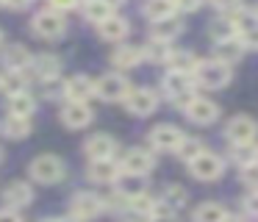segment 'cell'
Returning a JSON list of instances; mask_svg holds the SVG:
<instances>
[{"label":"cell","mask_w":258,"mask_h":222,"mask_svg":"<svg viewBox=\"0 0 258 222\" xmlns=\"http://www.w3.org/2000/svg\"><path fill=\"white\" fill-rule=\"evenodd\" d=\"M164 86V94L172 100L178 108H189L191 100H195V89H191V75L189 72H178V70H169L161 81Z\"/></svg>","instance_id":"6da1fadb"},{"label":"cell","mask_w":258,"mask_h":222,"mask_svg":"<svg viewBox=\"0 0 258 222\" xmlns=\"http://www.w3.org/2000/svg\"><path fill=\"white\" fill-rule=\"evenodd\" d=\"M230 78H233V72H230L228 64H222V61L211 59V61H200L195 70V81L200 83V86L206 89H222L230 83Z\"/></svg>","instance_id":"7a4b0ae2"},{"label":"cell","mask_w":258,"mask_h":222,"mask_svg":"<svg viewBox=\"0 0 258 222\" xmlns=\"http://www.w3.org/2000/svg\"><path fill=\"white\" fill-rule=\"evenodd\" d=\"M28 172H31V178H34V181H39V183H58L67 170H64V161L58 158V155L45 153V155H39V158L31 161Z\"/></svg>","instance_id":"3957f363"},{"label":"cell","mask_w":258,"mask_h":222,"mask_svg":"<svg viewBox=\"0 0 258 222\" xmlns=\"http://www.w3.org/2000/svg\"><path fill=\"white\" fill-rule=\"evenodd\" d=\"M95 89H97V97L100 100H108V103H117V100H125L131 94V83L125 75H119V72H108V75H103L100 81H95Z\"/></svg>","instance_id":"277c9868"},{"label":"cell","mask_w":258,"mask_h":222,"mask_svg":"<svg viewBox=\"0 0 258 222\" xmlns=\"http://www.w3.org/2000/svg\"><path fill=\"white\" fill-rule=\"evenodd\" d=\"M225 133H228V142L230 144H252L258 136V122L252 120V117H233V120L228 122V128H225Z\"/></svg>","instance_id":"5b68a950"},{"label":"cell","mask_w":258,"mask_h":222,"mask_svg":"<svg viewBox=\"0 0 258 222\" xmlns=\"http://www.w3.org/2000/svg\"><path fill=\"white\" fill-rule=\"evenodd\" d=\"M125 175H147V172L156 166V158L150 155V150H142V147H131L122 153V161H119Z\"/></svg>","instance_id":"8992f818"},{"label":"cell","mask_w":258,"mask_h":222,"mask_svg":"<svg viewBox=\"0 0 258 222\" xmlns=\"http://www.w3.org/2000/svg\"><path fill=\"white\" fill-rule=\"evenodd\" d=\"M156 105H158V94L153 92V89H145V86L131 89V94L125 97V108H128L134 117L153 114V111H156Z\"/></svg>","instance_id":"52a82bcc"},{"label":"cell","mask_w":258,"mask_h":222,"mask_svg":"<svg viewBox=\"0 0 258 222\" xmlns=\"http://www.w3.org/2000/svg\"><path fill=\"white\" fill-rule=\"evenodd\" d=\"M100 211H106V203H103V197H97V194H75L73 203H70V216H75V219L86 222L92 219V216H97Z\"/></svg>","instance_id":"ba28073f"},{"label":"cell","mask_w":258,"mask_h":222,"mask_svg":"<svg viewBox=\"0 0 258 222\" xmlns=\"http://www.w3.org/2000/svg\"><path fill=\"white\" fill-rule=\"evenodd\" d=\"M31 28H34V33H39V36L45 39H56L64 33V28H67V22H64V17L58 14V11H39V14L34 17V22H31Z\"/></svg>","instance_id":"9c48e42d"},{"label":"cell","mask_w":258,"mask_h":222,"mask_svg":"<svg viewBox=\"0 0 258 222\" xmlns=\"http://www.w3.org/2000/svg\"><path fill=\"white\" fill-rule=\"evenodd\" d=\"M189 166H191V175H195L197 181H217L225 170V161L219 158L217 153H203V155H197Z\"/></svg>","instance_id":"30bf717a"},{"label":"cell","mask_w":258,"mask_h":222,"mask_svg":"<svg viewBox=\"0 0 258 222\" xmlns=\"http://www.w3.org/2000/svg\"><path fill=\"white\" fill-rule=\"evenodd\" d=\"M183 142V133L175 125H156L150 131V144L156 150H178Z\"/></svg>","instance_id":"8fae6325"},{"label":"cell","mask_w":258,"mask_h":222,"mask_svg":"<svg viewBox=\"0 0 258 222\" xmlns=\"http://www.w3.org/2000/svg\"><path fill=\"white\" fill-rule=\"evenodd\" d=\"M84 150H86V155H89V161H103V158H111V155L117 153V142H114L108 133H95V136L86 139Z\"/></svg>","instance_id":"7c38bea8"},{"label":"cell","mask_w":258,"mask_h":222,"mask_svg":"<svg viewBox=\"0 0 258 222\" xmlns=\"http://www.w3.org/2000/svg\"><path fill=\"white\" fill-rule=\"evenodd\" d=\"M86 175H89V181H95V183H114V181H119V175H122V166H119L114 158L89 161Z\"/></svg>","instance_id":"4fadbf2b"},{"label":"cell","mask_w":258,"mask_h":222,"mask_svg":"<svg viewBox=\"0 0 258 222\" xmlns=\"http://www.w3.org/2000/svg\"><path fill=\"white\" fill-rule=\"evenodd\" d=\"M183 114L189 117L191 122H197V125H208V122H214L219 117V105L211 103L208 97H195Z\"/></svg>","instance_id":"5bb4252c"},{"label":"cell","mask_w":258,"mask_h":222,"mask_svg":"<svg viewBox=\"0 0 258 222\" xmlns=\"http://www.w3.org/2000/svg\"><path fill=\"white\" fill-rule=\"evenodd\" d=\"M64 94H67L73 103H86L92 94H97V89H95V81H92L89 75H75L64 83Z\"/></svg>","instance_id":"9a60e30c"},{"label":"cell","mask_w":258,"mask_h":222,"mask_svg":"<svg viewBox=\"0 0 258 222\" xmlns=\"http://www.w3.org/2000/svg\"><path fill=\"white\" fill-rule=\"evenodd\" d=\"M3 200H6V208H25V205H31V200H34V192H31L28 183L14 181L3 189Z\"/></svg>","instance_id":"2e32d148"},{"label":"cell","mask_w":258,"mask_h":222,"mask_svg":"<svg viewBox=\"0 0 258 222\" xmlns=\"http://www.w3.org/2000/svg\"><path fill=\"white\" fill-rule=\"evenodd\" d=\"M61 122L67 128H86L92 122V108L86 103H73V100H70L61 108Z\"/></svg>","instance_id":"e0dca14e"},{"label":"cell","mask_w":258,"mask_h":222,"mask_svg":"<svg viewBox=\"0 0 258 222\" xmlns=\"http://www.w3.org/2000/svg\"><path fill=\"white\" fill-rule=\"evenodd\" d=\"M31 70H34V75L42 78V81H53V78L61 72V61H58V56H53V53H42V56H34Z\"/></svg>","instance_id":"ac0fdd59"},{"label":"cell","mask_w":258,"mask_h":222,"mask_svg":"<svg viewBox=\"0 0 258 222\" xmlns=\"http://www.w3.org/2000/svg\"><path fill=\"white\" fill-rule=\"evenodd\" d=\"M142 59H145V53H142V47H136V44H119L111 53V64L119 67V70H131V67H136Z\"/></svg>","instance_id":"d6986e66"},{"label":"cell","mask_w":258,"mask_h":222,"mask_svg":"<svg viewBox=\"0 0 258 222\" xmlns=\"http://www.w3.org/2000/svg\"><path fill=\"white\" fill-rule=\"evenodd\" d=\"M244 44H241V39H228V42H217V47H214V59L222 61V64H236V61L244 56Z\"/></svg>","instance_id":"ffe728a7"},{"label":"cell","mask_w":258,"mask_h":222,"mask_svg":"<svg viewBox=\"0 0 258 222\" xmlns=\"http://www.w3.org/2000/svg\"><path fill=\"white\" fill-rule=\"evenodd\" d=\"M3 64H6V70H20L23 72L25 67L34 64V56H31L23 44H9V47L3 50Z\"/></svg>","instance_id":"44dd1931"},{"label":"cell","mask_w":258,"mask_h":222,"mask_svg":"<svg viewBox=\"0 0 258 222\" xmlns=\"http://www.w3.org/2000/svg\"><path fill=\"white\" fill-rule=\"evenodd\" d=\"M180 31H183V22H180V17H167V20L153 22L150 36H153V39H161V42H169V39L180 36Z\"/></svg>","instance_id":"7402d4cb"},{"label":"cell","mask_w":258,"mask_h":222,"mask_svg":"<svg viewBox=\"0 0 258 222\" xmlns=\"http://www.w3.org/2000/svg\"><path fill=\"white\" fill-rule=\"evenodd\" d=\"M3 133L9 139H25L31 133V117H17V114H6L3 117Z\"/></svg>","instance_id":"603a6c76"},{"label":"cell","mask_w":258,"mask_h":222,"mask_svg":"<svg viewBox=\"0 0 258 222\" xmlns=\"http://www.w3.org/2000/svg\"><path fill=\"white\" fill-rule=\"evenodd\" d=\"M97 31H100L103 39H108V42H119V39L128 36V20H122V17H108L106 22H100L97 25Z\"/></svg>","instance_id":"cb8c5ba5"},{"label":"cell","mask_w":258,"mask_h":222,"mask_svg":"<svg viewBox=\"0 0 258 222\" xmlns=\"http://www.w3.org/2000/svg\"><path fill=\"white\" fill-rule=\"evenodd\" d=\"M84 17L89 22H106L108 17H114V6L108 3V0H89V3H84Z\"/></svg>","instance_id":"d4e9b609"},{"label":"cell","mask_w":258,"mask_h":222,"mask_svg":"<svg viewBox=\"0 0 258 222\" xmlns=\"http://www.w3.org/2000/svg\"><path fill=\"white\" fill-rule=\"evenodd\" d=\"M25 75L20 70H6L3 75H0V92H6L9 97H14V94H23L25 92Z\"/></svg>","instance_id":"484cf974"},{"label":"cell","mask_w":258,"mask_h":222,"mask_svg":"<svg viewBox=\"0 0 258 222\" xmlns=\"http://www.w3.org/2000/svg\"><path fill=\"white\" fill-rule=\"evenodd\" d=\"M142 53H145L147 61H156V64H164V61H169V56L175 53L172 47H169V42H161V39H150V42L142 47Z\"/></svg>","instance_id":"4316f807"},{"label":"cell","mask_w":258,"mask_h":222,"mask_svg":"<svg viewBox=\"0 0 258 222\" xmlns=\"http://www.w3.org/2000/svg\"><path fill=\"white\" fill-rule=\"evenodd\" d=\"M169 70H178V72H195L197 70V64H200V61H197V56L191 53V50H175L172 56H169Z\"/></svg>","instance_id":"83f0119b"},{"label":"cell","mask_w":258,"mask_h":222,"mask_svg":"<svg viewBox=\"0 0 258 222\" xmlns=\"http://www.w3.org/2000/svg\"><path fill=\"white\" fill-rule=\"evenodd\" d=\"M175 0H147L145 3V14L150 17L153 22L167 20V17H175Z\"/></svg>","instance_id":"f1b7e54d"},{"label":"cell","mask_w":258,"mask_h":222,"mask_svg":"<svg viewBox=\"0 0 258 222\" xmlns=\"http://www.w3.org/2000/svg\"><path fill=\"white\" fill-rule=\"evenodd\" d=\"M228 216V211L219 203H203L195 208V222H222Z\"/></svg>","instance_id":"f546056e"},{"label":"cell","mask_w":258,"mask_h":222,"mask_svg":"<svg viewBox=\"0 0 258 222\" xmlns=\"http://www.w3.org/2000/svg\"><path fill=\"white\" fill-rule=\"evenodd\" d=\"M119 192L125 194V197H139V194L147 192V183H145V175H125L119 178Z\"/></svg>","instance_id":"4dcf8cb0"},{"label":"cell","mask_w":258,"mask_h":222,"mask_svg":"<svg viewBox=\"0 0 258 222\" xmlns=\"http://www.w3.org/2000/svg\"><path fill=\"white\" fill-rule=\"evenodd\" d=\"M233 161H236V164H241V170H244V166L258 164V147H255V142H252V144H233Z\"/></svg>","instance_id":"1f68e13d"},{"label":"cell","mask_w":258,"mask_h":222,"mask_svg":"<svg viewBox=\"0 0 258 222\" xmlns=\"http://www.w3.org/2000/svg\"><path fill=\"white\" fill-rule=\"evenodd\" d=\"M31 111H34V97H31L28 92L9 97V114H17V117H31Z\"/></svg>","instance_id":"d6a6232c"},{"label":"cell","mask_w":258,"mask_h":222,"mask_svg":"<svg viewBox=\"0 0 258 222\" xmlns=\"http://www.w3.org/2000/svg\"><path fill=\"white\" fill-rule=\"evenodd\" d=\"M211 36H214V42H228V39H239V28L230 22V17L228 20H217L211 25Z\"/></svg>","instance_id":"836d02e7"},{"label":"cell","mask_w":258,"mask_h":222,"mask_svg":"<svg viewBox=\"0 0 258 222\" xmlns=\"http://www.w3.org/2000/svg\"><path fill=\"white\" fill-rule=\"evenodd\" d=\"M161 203L167 205L169 211H178L180 205H186V189L183 186H167L161 194Z\"/></svg>","instance_id":"e575fe53"},{"label":"cell","mask_w":258,"mask_h":222,"mask_svg":"<svg viewBox=\"0 0 258 222\" xmlns=\"http://www.w3.org/2000/svg\"><path fill=\"white\" fill-rule=\"evenodd\" d=\"M156 205H158V200H153L147 192L139 194V197H131V211H136V214L153 216V214H156Z\"/></svg>","instance_id":"d590c367"},{"label":"cell","mask_w":258,"mask_h":222,"mask_svg":"<svg viewBox=\"0 0 258 222\" xmlns=\"http://www.w3.org/2000/svg\"><path fill=\"white\" fill-rule=\"evenodd\" d=\"M206 153V150H203V144H200V139H183V142H180V147H178V155L183 161H195L197 155H203Z\"/></svg>","instance_id":"8d00e7d4"},{"label":"cell","mask_w":258,"mask_h":222,"mask_svg":"<svg viewBox=\"0 0 258 222\" xmlns=\"http://www.w3.org/2000/svg\"><path fill=\"white\" fill-rule=\"evenodd\" d=\"M239 39H241L244 47H255L258 50V25H252V28H247L244 33H239Z\"/></svg>","instance_id":"74e56055"},{"label":"cell","mask_w":258,"mask_h":222,"mask_svg":"<svg viewBox=\"0 0 258 222\" xmlns=\"http://www.w3.org/2000/svg\"><path fill=\"white\" fill-rule=\"evenodd\" d=\"M241 181H244L247 186L258 189V164H252V166H244V170H241Z\"/></svg>","instance_id":"f35d334b"},{"label":"cell","mask_w":258,"mask_h":222,"mask_svg":"<svg viewBox=\"0 0 258 222\" xmlns=\"http://www.w3.org/2000/svg\"><path fill=\"white\" fill-rule=\"evenodd\" d=\"M241 205H244V211H247V214H258V192L247 194V197L241 200Z\"/></svg>","instance_id":"ab89813d"},{"label":"cell","mask_w":258,"mask_h":222,"mask_svg":"<svg viewBox=\"0 0 258 222\" xmlns=\"http://www.w3.org/2000/svg\"><path fill=\"white\" fill-rule=\"evenodd\" d=\"M47 3H50L53 11H70L78 6V0H47Z\"/></svg>","instance_id":"60d3db41"},{"label":"cell","mask_w":258,"mask_h":222,"mask_svg":"<svg viewBox=\"0 0 258 222\" xmlns=\"http://www.w3.org/2000/svg\"><path fill=\"white\" fill-rule=\"evenodd\" d=\"M214 6H217V9H222V11H236V9H241V0H211Z\"/></svg>","instance_id":"b9f144b4"},{"label":"cell","mask_w":258,"mask_h":222,"mask_svg":"<svg viewBox=\"0 0 258 222\" xmlns=\"http://www.w3.org/2000/svg\"><path fill=\"white\" fill-rule=\"evenodd\" d=\"M0 222H23L17 208H0Z\"/></svg>","instance_id":"7bdbcfd3"},{"label":"cell","mask_w":258,"mask_h":222,"mask_svg":"<svg viewBox=\"0 0 258 222\" xmlns=\"http://www.w3.org/2000/svg\"><path fill=\"white\" fill-rule=\"evenodd\" d=\"M200 3H203V0H175V9H180V11H197V9H200Z\"/></svg>","instance_id":"ee69618b"},{"label":"cell","mask_w":258,"mask_h":222,"mask_svg":"<svg viewBox=\"0 0 258 222\" xmlns=\"http://www.w3.org/2000/svg\"><path fill=\"white\" fill-rule=\"evenodd\" d=\"M31 3H34V0H6V6H9V9H28V6Z\"/></svg>","instance_id":"f6af8a7d"},{"label":"cell","mask_w":258,"mask_h":222,"mask_svg":"<svg viewBox=\"0 0 258 222\" xmlns=\"http://www.w3.org/2000/svg\"><path fill=\"white\" fill-rule=\"evenodd\" d=\"M150 222H178L175 214H167V216H150Z\"/></svg>","instance_id":"bcb514c9"},{"label":"cell","mask_w":258,"mask_h":222,"mask_svg":"<svg viewBox=\"0 0 258 222\" xmlns=\"http://www.w3.org/2000/svg\"><path fill=\"white\" fill-rule=\"evenodd\" d=\"M222 222H241V219H239V216H230V214H228V216H225Z\"/></svg>","instance_id":"7dc6e473"},{"label":"cell","mask_w":258,"mask_h":222,"mask_svg":"<svg viewBox=\"0 0 258 222\" xmlns=\"http://www.w3.org/2000/svg\"><path fill=\"white\" fill-rule=\"evenodd\" d=\"M58 222H81V219H75V216H67V219H58Z\"/></svg>","instance_id":"c3c4849f"},{"label":"cell","mask_w":258,"mask_h":222,"mask_svg":"<svg viewBox=\"0 0 258 222\" xmlns=\"http://www.w3.org/2000/svg\"><path fill=\"white\" fill-rule=\"evenodd\" d=\"M0 44H3V31H0Z\"/></svg>","instance_id":"681fc988"},{"label":"cell","mask_w":258,"mask_h":222,"mask_svg":"<svg viewBox=\"0 0 258 222\" xmlns=\"http://www.w3.org/2000/svg\"><path fill=\"white\" fill-rule=\"evenodd\" d=\"M45 222H58V219H45Z\"/></svg>","instance_id":"f907efd6"},{"label":"cell","mask_w":258,"mask_h":222,"mask_svg":"<svg viewBox=\"0 0 258 222\" xmlns=\"http://www.w3.org/2000/svg\"><path fill=\"white\" fill-rule=\"evenodd\" d=\"M0 3H6V0H0Z\"/></svg>","instance_id":"816d5d0a"}]
</instances>
